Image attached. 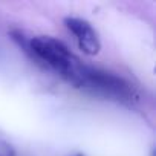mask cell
<instances>
[{"instance_id":"6da1fadb","label":"cell","mask_w":156,"mask_h":156,"mask_svg":"<svg viewBox=\"0 0 156 156\" xmlns=\"http://www.w3.org/2000/svg\"><path fill=\"white\" fill-rule=\"evenodd\" d=\"M9 35L20 51H23L35 64L52 70L67 83L72 80V76L83 63L63 41L54 37H26L20 31H11Z\"/></svg>"},{"instance_id":"7a4b0ae2","label":"cell","mask_w":156,"mask_h":156,"mask_svg":"<svg viewBox=\"0 0 156 156\" xmlns=\"http://www.w3.org/2000/svg\"><path fill=\"white\" fill-rule=\"evenodd\" d=\"M69 84L89 95L101 97L116 103L132 104L136 100L132 84L122 76L100 67L87 66L84 63H81V66L78 67Z\"/></svg>"},{"instance_id":"3957f363","label":"cell","mask_w":156,"mask_h":156,"mask_svg":"<svg viewBox=\"0 0 156 156\" xmlns=\"http://www.w3.org/2000/svg\"><path fill=\"white\" fill-rule=\"evenodd\" d=\"M64 26L73 35L78 48L86 55H97L101 49V41L95 28L84 19L80 17H66Z\"/></svg>"},{"instance_id":"277c9868","label":"cell","mask_w":156,"mask_h":156,"mask_svg":"<svg viewBox=\"0 0 156 156\" xmlns=\"http://www.w3.org/2000/svg\"><path fill=\"white\" fill-rule=\"evenodd\" d=\"M0 156H16L14 147L2 138H0Z\"/></svg>"},{"instance_id":"5b68a950","label":"cell","mask_w":156,"mask_h":156,"mask_svg":"<svg viewBox=\"0 0 156 156\" xmlns=\"http://www.w3.org/2000/svg\"><path fill=\"white\" fill-rule=\"evenodd\" d=\"M73 156H84L83 153H76V154H73Z\"/></svg>"}]
</instances>
